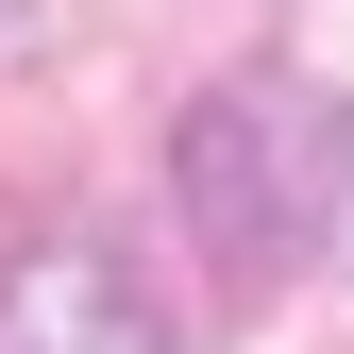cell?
I'll list each match as a JSON object with an SVG mask.
<instances>
[{"mask_svg":"<svg viewBox=\"0 0 354 354\" xmlns=\"http://www.w3.org/2000/svg\"><path fill=\"white\" fill-rule=\"evenodd\" d=\"M169 203H186V236H203L219 287H287L321 253V203H337V102L287 84V68L203 84L186 136H169Z\"/></svg>","mask_w":354,"mask_h":354,"instance_id":"cell-1","label":"cell"},{"mask_svg":"<svg viewBox=\"0 0 354 354\" xmlns=\"http://www.w3.org/2000/svg\"><path fill=\"white\" fill-rule=\"evenodd\" d=\"M0 354H169V337L136 321V287H118L102 253H51V270L0 304Z\"/></svg>","mask_w":354,"mask_h":354,"instance_id":"cell-2","label":"cell"}]
</instances>
